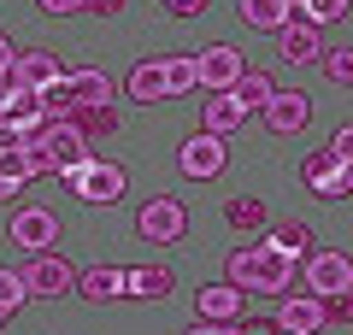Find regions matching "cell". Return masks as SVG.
<instances>
[{
    "label": "cell",
    "mask_w": 353,
    "mask_h": 335,
    "mask_svg": "<svg viewBox=\"0 0 353 335\" xmlns=\"http://www.w3.org/2000/svg\"><path fill=\"white\" fill-rule=\"evenodd\" d=\"M301 271H306V259L283 253L277 241L230 247V259H224V283H236L241 294H248V288H259V294H289V288L301 283Z\"/></svg>",
    "instance_id": "cell-1"
},
{
    "label": "cell",
    "mask_w": 353,
    "mask_h": 335,
    "mask_svg": "<svg viewBox=\"0 0 353 335\" xmlns=\"http://www.w3.org/2000/svg\"><path fill=\"white\" fill-rule=\"evenodd\" d=\"M124 94L141 100V106H159V100H165V59H141V65H130Z\"/></svg>",
    "instance_id": "cell-15"
},
{
    "label": "cell",
    "mask_w": 353,
    "mask_h": 335,
    "mask_svg": "<svg viewBox=\"0 0 353 335\" xmlns=\"http://www.w3.org/2000/svg\"><path fill=\"white\" fill-rule=\"evenodd\" d=\"M41 12H59V18H71V12H83V0H41Z\"/></svg>",
    "instance_id": "cell-34"
},
{
    "label": "cell",
    "mask_w": 353,
    "mask_h": 335,
    "mask_svg": "<svg viewBox=\"0 0 353 335\" xmlns=\"http://www.w3.org/2000/svg\"><path fill=\"white\" fill-rule=\"evenodd\" d=\"M12 59H18V48H12L6 36H0V77H6V65H12Z\"/></svg>",
    "instance_id": "cell-37"
},
{
    "label": "cell",
    "mask_w": 353,
    "mask_h": 335,
    "mask_svg": "<svg viewBox=\"0 0 353 335\" xmlns=\"http://www.w3.org/2000/svg\"><path fill=\"white\" fill-rule=\"evenodd\" d=\"M41 118H48V112H41V94L36 88H24V94H12V100H0V136H24L30 124H41Z\"/></svg>",
    "instance_id": "cell-12"
},
{
    "label": "cell",
    "mask_w": 353,
    "mask_h": 335,
    "mask_svg": "<svg viewBox=\"0 0 353 335\" xmlns=\"http://www.w3.org/2000/svg\"><path fill=\"white\" fill-rule=\"evenodd\" d=\"M224 223H230V230H259V223H265V200L236 194V200L224 206Z\"/></svg>",
    "instance_id": "cell-26"
},
{
    "label": "cell",
    "mask_w": 353,
    "mask_h": 335,
    "mask_svg": "<svg viewBox=\"0 0 353 335\" xmlns=\"http://www.w3.org/2000/svg\"><path fill=\"white\" fill-rule=\"evenodd\" d=\"M236 335H283V329L271 318H248V323H236Z\"/></svg>",
    "instance_id": "cell-32"
},
{
    "label": "cell",
    "mask_w": 353,
    "mask_h": 335,
    "mask_svg": "<svg viewBox=\"0 0 353 335\" xmlns=\"http://www.w3.org/2000/svg\"><path fill=\"white\" fill-rule=\"evenodd\" d=\"M183 335H236V323H194V329H183Z\"/></svg>",
    "instance_id": "cell-36"
},
{
    "label": "cell",
    "mask_w": 353,
    "mask_h": 335,
    "mask_svg": "<svg viewBox=\"0 0 353 335\" xmlns=\"http://www.w3.org/2000/svg\"><path fill=\"white\" fill-rule=\"evenodd\" d=\"M59 183L71 188L83 206H112V200H124L130 171H124V165H112V159H88V165H77V171H65Z\"/></svg>",
    "instance_id": "cell-2"
},
{
    "label": "cell",
    "mask_w": 353,
    "mask_h": 335,
    "mask_svg": "<svg viewBox=\"0 0 353 335\" xmlns=\"http://www.w3.org/2000/svg\"><path fill=\"white\" fill-rule=\"evenodd\" d=\"M277 48H283V59H289V65L324 59V36H318V24H289V30L277 36Z\"/></svg>",
    "instance_id": "cell-18"
},
{
    "label": "cell",
    "mask_w": 353,
    "mask_h": 335,
    "mask_svg": "<svg viewBox=\"0 0 353 335\" xmlns=\"http://www.w3.org/2000/svg\"><path fill=\"white\" fill-rule=\"evenodd\" d=\"M241 24L283 36V30L294 24V0H241Z\"/></svg>",
    "instance_id": "cell-14"
},
{
    "label": "cell",
    "mask_w": 353,
    "mask_h": 335,
    "mask_svg": "<svg viewBox=\"0 0 353 335\" xmlns=\"http://www.w3.org/2000/svg\"><path fill=\"white\" fill-rule=\"evenodd\" d=\"M201 6H206V0H165V12H176V18H194Z\"/></svg>",
    "instance_id": "cell-35"
},
{
    "label": "cell",
    "mask_w": 353,
    "mask_h": 335,
    "mask_svg": "<svg viewBox=\"0 0 353 335\" xmlns=\"http://www.w3.org/2000/svg\"><path fill=\"white\" fill-rule=\"evenodd\" d=\"M130 283V271H118V265H88L83 276H77V294L94 300V306H106V300H118Z\"/></svg>",
    "instance_id": "cell-13"
},
{
    "label": "cell",
    "mask_w": 353,
    "mask_h": 335,
    "mask_svg": "<svg viewBox=\"0 0 353 335\" xmlns=\"http://www.w3.org/2000/svg\"><path fill=\"white\" fill-rule=\"evenodd\" d=\"M301 276H306V294H318V300L347 294V288H353V259H347V253H312Z\"/></svg>",
    "instance_id": "cell-7"
},
{
    "label": "cell",
    "mask_w": 353,
    "mask_h": 335,
    "mask_svg": "<svg viewBox=\"0 0 353 335\" xmlns=\"http://www.w3.org/2000/svg\"><path fill=\"white\" fill-rule=\"evenodd\" d=\"M324 312H330V318H347V323H353V288H347V294H330Z\"/></svg>",
    "instance_id": "cell-30"
},
{
    "label": "cell",
    "mask_w": 353,
    "mask_h": 335,
    "mask_svg": "<svg viewBox=\"0 0 353 335\" xmlns=\"http://www.w3.org/2000/svg\"><path fill=\"white\" fill-rule=\"evenodd\" d=\"M318 65H324V77L336 88H353V48H324V59H318Z\"/></svg>",
    "instance_id": "cell-27"
},
{
    "label": "cell",
    "mask_w": 353,
    "mask_h": 335,
    "mask_svg": "<svg viewBox=\"0 0 353 335\" xmlns=\"http://www.w3.org/2000/svg\"><path fill=\"white\" fill-rule=\"evenodd\" d=\"M230 94L241 100V112H265V106H271V100H277V83H271V77H265V71H248V77H241L236 88H230Z\"/></svg>",
    "instance_id": "cell-21"
},
{
    "label": "cell",
    "mask_w": 353,
    "mask_h": 335,
    "mask_svg": "<svg viewBox=\"0 0 353 335\" xmlns=\"http://www.w3.org/2000/svg\"><path fill=\"white\" fill-rule=\"evenodd\" d=\"M0 323H6V318H0Z\"/></svg>",
    "instance_id": "cell-38"
},
{
    "label": "cell",
    "mask_w": 353,
    "mask_h": 335,
    "mask_svg": "<svg viewBox=\"0 0 353 335\" xmlns=\"http://www.w3.org/2000/svg\"><path fill=\"white\" fill-rule=\"evenodd\" d=\"M77 276H83V271H71V265H65L59 253H30V265H24L30 300H59V294H71V288H77Z\"/></svg>",
    "instance_id": "cell-6"
},
{
    "label": "cell",
    "mask_w": 353,
    "mask_h": 335,
    "mask_svg": "<svg viewBox=\"0 0 353 335\" xmlns=\"http://www.w3.org/2000/svg\"><path fill=\"white\" fill-rule=\"evenodd\" d=\"M194 65H201V88L206 94H230V88L248 77V59H241L230 41H212V48H194Z\"/></svg>",
    "instance_id": "cell-5"
},
{
    "label": "cell",
    "mask_w": 353,
    "mask_h": 335,
    "mask_svg": "<svg viewBox=\"0 0 353 335\" xmlns=\"http://www.w3.org/2000/svg\"><path fill=\"white\" fill-rule=\"evenodd\" d=\"M189 88H201L194 53H165V94H189Z\"/></svg>",
    "instance_id": "cell-22"
},
{
    "label": "cell",
    "mask_w": 353,
    "mask_h": 335,
    "mask_svg": "<svg viewBox=\"0 0 353 335\" xmlns=\"http://www.w3.org/2000/svg\"><path fill=\"white\" fill-rule=\"evenodd\" d=\"M241 318V288L236 283H206L201 288V323H236Z\"/></svg>",
    "instance_id": "cell-17"
},
{
    "label": "cell",
    "mask_w": 353,
    "mask_h": 335,
    "mask_svg": "<svg viewBox=\"0 0 353 335\" xmlns=\"http://www.w3.org/2000/svg\"><path fill=\"white\" fill-rule=\"evenodd\" d=\"M18 77H24V88H53V83H65V71H59V59H53V48H24L18 53Z\"/></svg>",
    "instance_id": "cell-16"
},
{
    "label": "cell",
    "mask_w": 353,
    "mask_h": 335,
    "mask_svg": "<svg viewBox=\"0 0 353 335\" xmlns=\"http://www.w3.org/2000/svg\"><path fill=\"white\" fill-rule=\"evenodd\" d=\"M171 271H159V265H141V271H130V283H124V294H136V300H165L171 294Z\"/></svg>",
    "instance_id": "cell-23"
},
{
    "label": "cell",
    "mask_w": 353,
    "mask_h": 335,
    "mask_svg": "<svg viewBox=\"0 0 353 335\" xmlns=\"http://www.w3.org/2000/svg\"><path fill=\"white\" fill-rule=\"evenodd\" d=\"M241 118H248V112H241L236 94H212V100L201 106V130H206V136H230Z\"/></svg>",
    "instance_id": "cell-19"
},
{
    "label": "cell",
    "mask_w": 353,
    "mask_h": 335,
    "mask_svg": "<svg viewBox=\"0 0 353 335\" xmlns=\"http://www.w3.org/2000/svg\"><path fill=\"white\" fill-rule=\"evenodd\" d=\"M130 0H83V12H94V18H112V12H124Z\"/></svg>",
    "instance_id": "cell-31"
},
{
    "label": "cell",
    "mask_w": 353,
    "mask_h": 335,
    "mask_svg": "<svg viewBox=\"0 0 353 335\" xmlns=\"http://www.w3.org/2000/svg\"><path fill=\"white\" fill-rule=\"evenodd\" d=\"M271 241H277L283 253H294V259H312V230H306V223H283Z\"/></svg>",
    "instance_id": "cell-28"
},
{
    "label": "cell",
    "mask_w": 353,
    "mask_h": 335,
    "mask_svg": "<svg viewBox=\"0 0 353 335\" xmlns=\"http://www.w3.org/2000/svg\"><path fill=\"white\" fill-rule=\"evenodd\" d=\"M30 300V283H24V271H0V318L6 312H18Z\"/></svg>",
    "instance_id": "cell-29"
},
{
    "label": "cell",
    "mask_w": 353,
    "mask_h": 335,
    "mask_svg": "<svg viewBox=\"0 0 353 335\" xmlns=\"http://www.w3.org/2000/svg\"><path fill=\"white\" fill-rule=\"evenodd\" d=\"M301 176H306V188H312L318 200H347L353 194V165L341 159L336 148H312L306 165H301Z\"/></svg>",
    "instance_id": "cell-3"
},
{
    "label": "cell",
    "mask_w": 353,
    "mask_h": 335,
    "mask_svg": "<svg viewBox=\"0 0 353 335\" xmlns=\"http://www.w3.org/2000/svg\"><path fill=\"white\" fill-rule=\"evenodd\" d=\"M224 159H230V148H224V136H194V141H183V153H176V165H183V176H194V183H206V176H218L224 171Z\"/></svg>",
    "instance_id": "cell-10"
},
{
    "label": "cell",
    "mask_w": 353,
    "mask_h": 335,
    "mask_svg": "<svg viewBox=\"0 0 353 335\" xmlns=\"http://www.w3.org/2000/svg\"><path fill=\"white\" fill-rule=\"evenodd\" d=\"M71 124L83 130L88 141H101V136H118V106H83V112L71 118Z\"/></svg>",
    "instance_id": "cell-24"
},
{
    "label": "cell",
    "mask_w": 353,
    "mask_h": 335,
    "mask_svg": "<svg viewBox=\"0 0 353 335\" xmlns=\"http://www.w3.org/2000/svg\"><path fill=\"white\" fill-rule=\"evenodd\" d=\"M347 6H353V0H294V24H318V30H324V24H336Z\"/></svg>",
    "instance_id": "cell-25"
},
{
    "label": "cell",
    "mask_w": 353,
    "mask_h": 335,
    "mask_svg": "<svg viewBox=\"0 0 353 335\" xmlns=\"http://www.w3.org/2000/svg\"><path fill=\"white\" fill-rule=\"evenodd\" d=\"M330 148H336V153H341V159H347V165H353V124H341V130H336V141H330Z\"/></svg>",
    "instance_id": "cell-33"
},
{
    "label": "cell",
    "mask_w": 353,
    "mask_h": 335,
    "mask_svg": "<svg viewBox=\"0 0 353 335\" xmlns=\"http://www.w3.org/2000/svg\"><path fill=\"white\" fill-rule=\"evenodd\" d=\"M136 236L153 241V247H171V241H183V236H189V212H183V200H171V194L148 200V206L136 212Z\"/></svg>",
    "instance_id": "cell-4"
},
{
    "label": "cell",
    "mask_w": 353,
    "mask_h": 335,
    "mask_svg": "<svg viewBox=\"0 0 353 335\" xmlns=\"http://www.w3.org/2000/svg\"><path fill=\"white\" fill-rule=\"evenodd\" d=\"M324 323H330L324 300L306 294V288H289V300H283V312H277V329L283 335H318Z\"/></svg>",
    "instance_id": "cell-9"
},
{
    "label": "cell",
    "mask_w": 353,
    "mask_h": 335,
    "mask_svg": "<svg viewBox=\"0 0 353 335\" xmlns=\"http://www.w3.org/2000/svg\"><path fill=\"white\" fill-rule=\"evenodd\" d=\"M306 124H312V100L301 88H277V100L265 106V130L271 136H301Z\"/></svg>",
    "instance_id": "cell-11"
},
{
    "label": "cell",
    "mask_w": 353,
    "mask_h": 335,
    "mask_svg": "<svg viewBox=\"0 0 353 335\" xmlns=\"http://www.w3.org/2000/svg\"><path fill=\"white\" fill-rule=\"evenodd\" d=\"M65 83H71L77 112H83V106H112V83H106V71H71Z\"/></svg>",
    "instance_id": "cell-20"
},
{
    "label": "cell",
    "mask_w": 353,
    "mask_h": 335,
    "mask_svg": "<svg viewBox=\"0 0 353 335\" xmlns=\"http://www.w3.org/2000/svg\"><path fill=\"white\" fill-rule=\"evenodd\" d=\"M12 247H24V253H48L53 241H59V218H53L48 206H24V212H12Z\"/></svg>",
    "instance_id": "cell-8"
}]
</instances>
